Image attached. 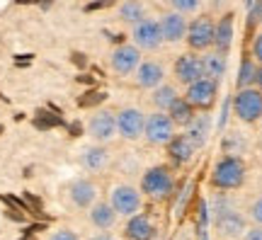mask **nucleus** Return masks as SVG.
Here are the masks:
<instances>
[{
    "label": "nucleus",
    "instance_id": "nucleus-1",
    "mask_svg": "<svg viewBox=\"0 0 262 240\" xmlns=\"http://www.w3.org/2000/svg\"><path fill=\"white\" fill-rule=\"evenodd\" d=\"M245 160L241 156H224L219 158V163L211 170V185L221 192H231V189H241L245 182Z\"/></svg>",
    "mask_w": 262,
    "mask_h": 240
},
{
    "label": "nucleus",
    "instance_id": "nucleus-2",
    "mask_svg": "<svg viewBox=\"0 0 262 240\" xmlns=\"http://www.w3.org/2000/svg\"><path fill=\"white\" fill-rule=\"evenodd\" d=\"M175 189V175L168 165H156L148 167L143 177H141V192L153 199H165Z\"/></svg>",
    "mask_w": 262,
    "mask_h": 240
},
{
    "label": "nucleus",
    "instance_id": "nucleus-3",
    "mask_svg": "<svg viewBox=\"0 0 262 240\" xmlns=\"http://www.w3.org/2000/svg\"><path fill=\"white\" fill-rule=\"evenodd\" d=\"M233 112L243 124H255L262 119V90L255 85L241 88L233 97Z\"/></svg>",
    "mask_w": 262,
    "mask_h": 240
},
{
    "label": "nucleus",
    "instance_id": "nucleus-4",
    "mask_svg": "<svg viewBox=\"0 0 262 240\" xmlns=\"http://www.w3.org/2000/svg\"><path fill=\"white\" fill-rule=\"evenodd\" d=\"M175 121L170 119L168 112L156 110L153 114L146 117V126H143V139L148 141L150 146H165L172 136H175Z\"/></svg>",
    "mask_w": 262,
    "mask_h": 240
},
{
    "label": "nucleus",
    "instance_id": "nucleus-5",
    "mask_svg": "<svg viewBox=\"0 0 262 240\" xmlns=\"http://www.w3.org/2000/svg\"><path fill=\"white\" fill-rule=\"evenodd\" d=\"M214 29H216V22L209 15H202V17L192 19L187 25V47L192 51H209V49H214Z\"/></svg>",
    "mask_w": 262,
    "mask_h": 240
},
{
    "label": "nucleus",
    "instance_id": "nucleus-6",
    "mask_svg": "<svg viewBox=\"0 0 262 240\" xmlns=\"http://www.w3.org/2000/svg\"><path fill=\"white\" fill-rule=\"evenodd\" d=\"M131 44L141 51H156L163 44V32H160V22L153 17H143L141 22L131 25Z\"/></svg>",
    "mask_w": 262,
    "mask_h": 240
},
{
    "label": "nucleus",
    "instance_id": "nucleus-7",
    "mask_svg": "<svg viewBox=\"0 0 262 240\" xmlns=\"http://www.w3.org/2000/svg\"><path fill=\"white\" fill-rule=\"evenodd\" d=\"M187 102L194 107V110L209 112L219 100V80H211V78H199L192 85H187Z\"/></svg>",
    "mask_w": 262,
    "mask_h": 240
},
{
    "label": "nucleus",
    "instance_id": "nucleus-8",
    "mask_svg": "<svg viewBox=\"0 0 262 240\" xmlns=\"http://www.w3.org/2000/svg\"><path fill=\"white\" fill-rule=\"evenodd\" d=\"M110 204L114 206V211L119 216H134V213L141 211V204H143V197H141V189L131 185H117L110 194Z\"/></svg>",
    "mask_w": 262,
    "mask_h": 240
},
{
    "label": "nucleus",
    "instance_id": "nucleus-9",
    "mask_svg": "<svg viewBox=\"0 0 262 240\" xmlns=\"http://www.w3.org/2000/svg\"><path fill=\"white\" fill-rule=\"evenodd\" d=\"M141 49H136L134 44H117L110 54V66H112L114 73L119 75H134L136 68L141 66Z\"/></svg>",
    "mask_w": 262,
    "mask_h": 240
},
{
    "label": "nucleus",
    "instance_id": "nucleus-10",
    "mask_svg": "<svg viewBox=\"0 0 262 240\" xmlns=\"http://www.w3.org/2000/svg\"><path fill=\"white\" fill-rule=\"evenodd\" d=\"M143 126H146V114L136 107H124L117 112V134L126 141H136L143 136Z\"/></svg>",
    "mask_w": 262,
    "mask_h": 240
},
{
    "label": "nucleus",
    "instance_id": "nucleus-11",
    "mask_svg": "<svg viewBox=\"0 0 262 240\" xmlns=\"http://www.w3.org/2000/svg\"><path fill=\"white\" fill-rule=\"evenodd\" d=\"M172 75L178 78V83H182L185 88L192 85L194 80L204 78V63H202V56H196V51H189V54H182L175 58V66H172Z\"/></svg>",
    "mask_w": 262,
    "mask_h": 240
},
{
    "label": "nucleus",
    "instance_id": "nucleus-12",
    "mask_svg": "<svg viewBox=\"0 0 262 240\" xmlns=\"http://www.w3.org/2000/svg\"><path fill=\"white\" fill-rule=\"evenodd\" d=\"M88 134L93 136L97 143H107L117 136V114L107 110H100L97 114H93V119L88 124Z\"/></svg>",
    "mask_w": 262,
    "mask_h": 240
},
{
    "label": "nucleus",
    "instance_id": "nucleus-13",
    "mask_svg": "<svg viewBox=\"0 0 262 240\" xmlns=\"http://www.w3.org/2000/svg\"><path fill=\"white\" fill-rule=\"evenodd\" d=\"M158 22H160V32H163V41L178 44V41L187 37V17L182 12H178V10L160 15Z\"/></svg>",
    "mask_w": 262,
    "mask_h": 240
},
{
    "label": "nucleus",
    "instance_id": "nucleus-14",
    "mask_svg": "<svg viewBox=\"0 0 262 240\" xmlns=\"http://www.w3.org/2000/svg\"><path fill=\"white\" fill-rule=\"evenodd\" d=\"M124 235L126 240H156L158 238V228L148 213H134L124 226Z\"/></svg>",
    "mask_w": 262,
    "mask_h": 240
},
{
    "label": "nucleus",
    "instance_id": "nucleus-15",
    "mask_svg": "<svg viewBox=\"0 0 262 240\" xmlns=\"http://www.w3.org/2000/svg\"><path fill=\"white\" fill-rule=\"evenodd\" d=\"M214 226L216 231L221 233V235H226V238H241L245 233V219L241 211H235V209H226V211L216 213L214 219Z\"/></svg>",
    "mask_w": 262,
    "mask_h": 240
},
{
    "label": "nucleus",
    "instance_id": "nucleus-16",
    "mask_svg": "<svg viewBox=\"0 0 262 240\" xmlns=\"http://www.w3.org/2000/svg\"><path fill=\"white\" fill-rule=\"evenodd\" d=\"M233 37H235V15L233 12H226L221 15V19L216 22L214 29V49L221 54H228L233 47Z\"/></svg>",
    "mask_w": 262,
    "mask_h": 240
},
{
    "label": "nucleus",
    "instance_id": "nucleus-17",
    "mask_svg": "<svg viewBox=\"0 0 262 240\" xmlns=\"http://www.w3.org/2000/svg\"><path fill=\"white\" fill-rule=\"evenodd\" d=\"M136 85L143 90H156L158 85H163L165 80V68L158 61H141V66L136 68Z\"/></svg>",
    "mask_w": 262,
    "mask_h": 240
},
{
    "label": "nucleus",
    "instance_id": "nucleus-18",
    "mask_svg": "<svg viewBox=\"0 0 262 240\" xmlns=\"http://www.w3.org/2000/svg\"><path fill=\"white\" fill-rule=\"evenodd\" d=\"M165 146H168V156H170V160H172L175 165H187V163L194 160L196 146L187 139V136H185V134H175Z\"/></svg>",
    "mask_w": 262,
    "mask_h": 240
},
{
    "label": "nucleus",
    "instance_id": "nucleus-19",
    "mask_svg": "<svg viewBox=\"0 0 262 240\" xmlns=\"http://www.w3.org/2000/svg\"><path fill=\"white\" fill-rule=\"evenodd\" d=\"M68 194H71V202L78 209H90L97 202V185L93 180H75L68 187Z\"/></svg>",
    "mask_w": 262,
    "mask_h": 240
},
{
    "label": "nucleus",
    "instance_id": "nucleus-20",
    "mask_svg": "<svg viewBox=\"0 0 262 240\" xmlns=\"http://www.w3.org/2000/svg\"><path fill=\"white\" fill-rule=\"evenodd\" d=\"M209 134H211V117H209V114H196L194 119L185 126V136L194 143L196 150H199L202 146H206Z\"/></svg>",
    "mask_w": 262,
    "mask_h": 240
},
{
    "label": "nucleus",
    "instance_id": "nucleus-21",
    "mask_svg": "<svg viewBox=\"0 0 262 240\" xmlns=\"http://www.w3.org/2000/svg\"><path fill=\"white\" fill-rule=\"evenodd\" d=\"M119 219V213L114 211V206L110 202H95L90 206V223L100 231H110L114 228V223Z\"/></svg>",
    "mask_w": 262,
    "mask_h": 240
},
{
    "label": "nucleus",
    "instance_id": "nucleus-22",
    "mask_svg": "<svg viewBox=\"0 0 262 240\" xmlns=\"http://www.w3.org/2000/svg\"><path fill=\"white\" fill-rule=\"evenodd\" d=\"M228 54H221L216 49H209L202 56V63H204V75L211 78V80H221L226 75V68H228V61H226Z\"/></svg>",
    "mask_w": 262,
    "mask_h": 240
},
{
    "label": "nucleus",
    "instance_id": "nucleus-23",
    "mask_svg": "<svg viewBox=\"0 0 262 240\" xmlns=\"http://www.w3.org/2000/svg\"><path fill=\"white\" fill-rule=\"evenodd\" d=\"M107 163H110V150L102 146L85 148L83 153H80V165L88 172H100V170L107 167Z\"/></svg>",
    "mask_w": 262,
    "mask_h": 240
},
{
    "label": "nucleus",
    "instance_id": "nucleus-24",
    "mask_svg": "<svg viewBox=\"0 0 262 240\" xmlns=\"http://www.w3.org/2000/svg\"><path fill=\"white\" fill-rule=\"evenodd\" d=\"M168 114H170V119L175 121V126H187L189 121L196 117V110L187 102V97H178V100L170 104Z\"/></svg>",
    "mask_w": 262,
    "mask_h": 240
},
{
    "label": "nucleus",
    "instance_id": "nucleus-25",
    "mask_svg": "<svg viewBox=\"0 0 262 240\" xmlns=\"http://www.w3.org/2000/svg\"><path fill=\"white\" fill-rule=\"evenodd\" d=\"M117 15L126 25H136V22H141V19L146 17V8H143L141 0H124L122 5H119V10H117Z\"/></svg>",
    "mask_w": 262,
    "mask_h": 240
},
{
    "label": "nucleus",
    "instance_id": "nucleus-26",
    "mask_svg": "<svg viewBox=\"0 0 262 240\" xmlns=\"http://www.w3.org/2000/svg\"><path fill=\"white\" fill-rule=\"evenodd\" d=\"M180 93H178V88L175 85H158L156 90H153V95H150V100H153V104H156V110L160 112H168L170 110V104L178 100Z\"/></svg>",
    "mask_w": 262,
    "mask_h": 240
},
{
    "label": "nucleus",
    "instance_id": "nucleus-27",
    "mask_svg": "<svg viewBox=\"0 0 262 240\" xmlns=\"http://www.w3.org/2000/svg\"><path fill=\"white\" fill-rule=\"evenodd\" d=\"M255 75H257V61H255L253 56H245L243 61H241V66H238V75H235L238 90L255 85Z\"/></svg>",
    "mask_w": 262,
    "mask_h": 240
},
{
    "label": "nucleus",
    "instance_id": "nucleus-28",
    "mask_svg": "<svg viewBox=\"0 0 262 240\" xmlns=\"http://www.w3.org/2000/svg\"><path fill=\"white\" fill-rule=\"evenodd\" d=\"M172 3V10H178L182 15H192L202 8V0H170Z\"/></svg>",
    "mask_w": 262,
    "mask_h": 240
},
{
    "label": "nucleus",
    "instance_id": "nucleus-29",
    "mask_svg": "<svg viewBox=\"0 0 262 240\" xmlns=\"http://www.w3.org/2000/svg\"><path fill=\"white\" fill-rule=\"evenodd\" d=\"M107 100V95L100 93V90H90V93H85L80 100H78V104L80 107H95V104H100V102Z\"/></svg>",
    "mask_w": 262,
    "mask_h": 240
},
{
    "label": "nucleus",
    "instance_id": "nucleus-30",
    "mask_svg": "<svg viewBox=\"0 0 262 240\" xmlns=\"http://www.w3.org/2000/svg\"><path fill=\"white\" fill-rule=\"evenodd\" d=\"M34 124H37L39 129H51V126H58V124H61V119H58V117H51L49 112H37V119H34Z\"/></svg>",
    "mask_w": 262,
    "mask_h": 240
},
{
    "label": "nucleus",
    "instance_id": "nucleus-31",
    "mask_svg": "<svg viewBox=\"0 0 262 240\" xmlns=\"http://www.w3.org/2000/svg\"><path fill=\"white\" fill-rule=\"evenodd\" d=\"M262 22V0H255L253 8H248V27H255Z\"/></svg>",
    "mask_w": 262,
    "mask_h": 240
},
{
    "label": "nucleus",
    "instance_id": "nucleus-32",
    "mask_svg": "<svg viewBox=\"0 0 262 240\" xmlns=\"http://www.w3.org/2000/svg\"><path fill=\"white\" fill-rule=\"evenodd\" d=\"M250 56H253L257 66H262V32L253 39V49H250Z\"/></svg>",
    "mask_w": 262,
    "mask_h": 240
},
{
    "label": "nucleus",
    "instance_id": "nucleus-33",
    "mask_svg": "<svg viewBox=\"0 0 262 240\" xmlns=\"http://www.w3.org/2000/svg\"><path fill=\"white\" fill-rule=\"evenodd\" d=\"M250 219H253L257 226H262V197L260 199H255L253 206H250Z\"/></svg>",
    "mask_w": 262,
    "mask_h": 240
},
{
    "label": "nucleus",
    "instance_id": "nucleus-34",
    "mask_svg": "<svg viewBox=\"0 0 262 240\" xmlns=\"http://www.w3.org/2000/svg\"><path fill=\"white\" fill-rule=\"evenodd\" d=\"M243 240H262V226H257V223H255L253 228H245Z\"/></svg>",
    "mask_w": 262,
    "mask_h": 240
},
{
    "label": "nucleus",
    "instance_id": "nucleus-35",
    "mask_svg": "<svg viewBox=\"0 0 262 240\" xmlns=\"http://www.w3.org/2000/svg\"><path fill=\"white\" fill-rule=\"evenodd\" d=\"M49 240H80V238H78L73 231H68V228H61V231H56Z\"/></svg>",
    "mask_w": 262,
    "mask_h": 240
},
{
    "label": "nucleus",
    "instance_id": "nucleus-36",
    "mask_svg": "<svg viewBox=\"0 0 262 240\" xmlns=\"http://www.w3.org/2000/svg\"><path fill=\"white\" fill-rule=\"evenodd\" d=\"M114 0H95V3H90V5H88V12H90V10H100V8H107V5H112Z\"/></svg>",
    "mask_w": 262,
    "mask_h": 240
},
{
    "label": "nucleus",
    "instance_id": "nucleus-37",
    "mask_svg": "<svg viewBox=\"0 0 262 240\" xmlns=\"http://www.w3.org/2000/svg\"><path fill=\"white\" fill-rule=\"evenodd\" d=\"M255 88L262 90V66H257V75H255Z\"/></svg>",
    "mask_w": 262,
    "mask_h": 240
},
{
    "label": "nucleus",
    "instance_id": "nucleus-38",
    "mask_svg": "<svg viewBox=\"0 0 262 240\" xmlns=\"http://www.w3.org/2000/svg\"><path fill=\"white\" fill-rule=\"evenodd\" d=\"M73 63H75V66H80V68H83V66L88 63V61H85V56H83V54H73Z\"/></svg>",
    "mask_w": 262,
    "mask_h": 240
},
{
    "label": "nucleus",
    "instance_id": "nucleus-39",
    "mask_svg": "<svg viewBox=\"0 0 262 240\" xmlns=\"http://www.w3.org/2000/svg\"><path fill=\"white\" fill-rule=\"evenodd\" d=\"M90 240H114V238L110 235V233H97V235H93Z\"/></svg>",
    "mask_w": 262,
    "mask_h": 240
},
{
    "label": "nucleus",
    "instance_id": "nucleus-40",
    "mask_svg": "<svg viewBox=\"0 0 262 240\" xmlns=\"http://www.w3.org/2000/svg\"><path fill=\"white\" fill-rule=\"evenodd\" d=\"M221 3H224V0H214V8H221Z\"/></svg>",
    "mask_w": 262,
    "mask_h": 240
}]
</instances>
